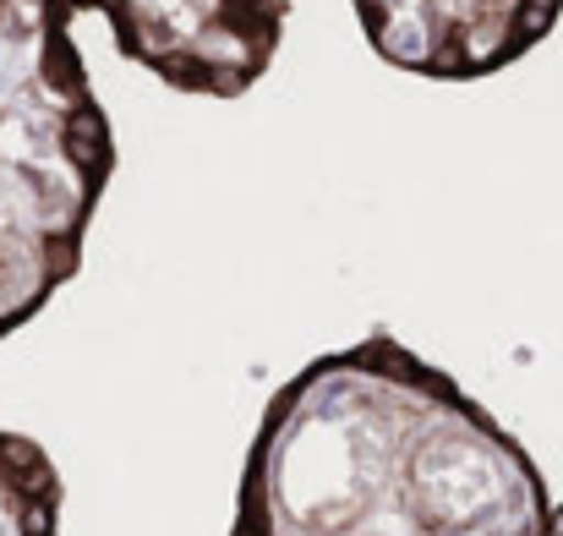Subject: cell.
Wrapping results in <instances>:
<instances>
[{"label":"cell","mask_w":563,"mask_h":536,"mask_svg":"<svg viewBox=\"0 0 563 536\" xmlns=\"http://www.w3.org/2000/svg\"><path fill=\"white\" fill-rule=\"evenodd\" d=\"M224 536H563V504L476 394L373 329L274 389Z\"/></svg>","instance_id":"6da1fadb"},{"label":"cell","mask_w":563,"mask_h":536,"mask_svg":"<svg viewBox=\"0 0 563 536\" xmlns=\"http://www.w3.org/2000/svg\"><path fill=\"white\" fill-rule=\"evenodd\" d=\"M88 0H0V340L77 280L115 132L77 50Z\"/></svg>","instance_id":"7a4b0ae2"},{"label":"cell","mask_w":563,"mask_h":536,"mask_svg":"<svg viewBox=\"0 0 563 536\" xmlns=\"http://www.w3.org/2000/svg\"><path fill=\"white\" fill-rule=\"evenodd\" d=\"M121 61L191 99L252 94L290 22V0H93Z\"/></svg>","instance_id":"3957f363"},{"label":"cell","mask_w":563,"mask_h":536,"mask_svg":"<svg viewBox=\"0 0 563 536\" xmlns=\"http://www.w3.org/2000/svg\"><path fill=\"white\" fill-rule=\"evenodd\" d=\"M383 66L427 83H482L559 28L563 0H351Z\"/></svg>","instance_id":"277c9868"},{"label":"cell","mask_w":563,"mask_h":536,"mask_svg":"<svg viewBox=\"0 0 563 536\" xmlns=\"http://www.w3.org/2000/svg\"><path fill=\"white\" fill-rule=\"evenodd\" d=\"M66 482L49 449L27 433L0 427V536H66Z\"/></svg>","instance_id":"5b68a950"}]
</instances>
